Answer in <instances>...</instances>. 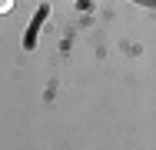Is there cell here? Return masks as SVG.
<instances>
[{
    "label": "cell",
    "instance_id": "1",
    "mask_svg": "<svg viewBox=\"0 0 156 150\" xmlns=\"http://www.w3.org/2000/svg\"><path fill=\"white\" fill-rule=\"evenodd\" d=\"M13 3H17V0H0V13H10V10H13Z\"/></svg>",
    "mask_w": 156,
    "mask_h": 150
}]
</instances>
